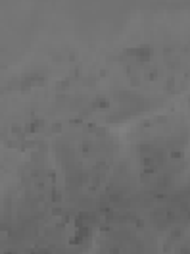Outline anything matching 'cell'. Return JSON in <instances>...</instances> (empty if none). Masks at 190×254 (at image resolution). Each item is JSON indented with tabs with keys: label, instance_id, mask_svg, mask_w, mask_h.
Wrapping results in <instances>:
<instances>
[{
	"label": "cell",
	"instance_id": "6da1fadb",
	"mask_svg": "<svg viewBox=\"0 0 190 254\" xmlns=\"http://www.w3.org/2000/svg\"><path fill=\"white\" fill-rule=\"evenodd\" d=\"M40 254H48V252H40Z\"/></svg>",
	"mask_w": 190,
	"mask_h": 254
}]
</instances>
